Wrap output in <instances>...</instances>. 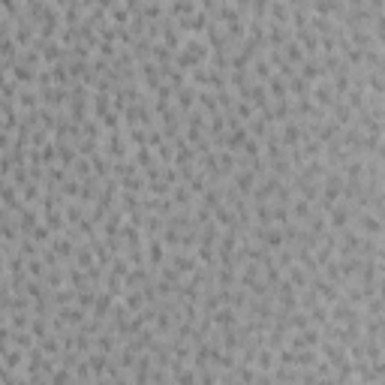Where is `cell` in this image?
I'll return each mask as SVG.
<instances>
[{
  "label": "cell",
  "instance_id": "obj_5",
  "mask_svg": "<svg viewBox=\"0 0 385 385\" xmlns=\"http://www.w3.org/2000/svg\"><path fill=\"white\" fill-rule=\"evenodd\" d=\"M91 370L94 373H102L105 370V355H91Z\"/></svg>",
  "mask_w": 385,
  "mask_h": 385
},
{
  "label": "cell",
  "instance_id": "obj_2",
  "mask_svg": "<svg viewBox=\"0 0 385 385\" xmlns=\"http://www.w3.org/2000/svg\"><path fill=\"white\" fill-rule=\"evenodd\" d=\"M214 319L220 322V325H226V328H229V325H235V310H232V307H223L220 313H214Z\"/></svg>",
  "mask_w": 385,
  "mask_h": 385
},
{
  "label": "cell",
  "instance_id": "obj_3",
  "mask_svg": "<svg viewBox=\"0 0 385 385\" xmlns=\"http://www.w3.org/2000/svg\"><path fill=\"white\" fill-rule=\"evenodd\" d=\"M256 367L259 370H271V367H274V355H271V349H262V352H259Z\"/></svg>",
  "mask_w": 385,
  "mask_h": 385
},
{
  "label": "cell",
  "instance_id": "obj_1",
  "mask_svg": "<svg viewBox=\"0 0 385 385\" xmlns=\"http://www.w3.org/2000/svg\"><path fill=\"white\" fill-rule=\"evenodd\" d=\"M358 223H361V229H364L367 235H382V232H385L382 220H379V217H373V214H361V220H358Z\"/></svg>",
  "mask_w": 385,
  "mask_h": 385
},
{
  "label": "cell",
  "instance_id": "obj_6",
  "mask_svg": "<svg viewBox=\"0 0 385 385\" xmlns=\"http://www.w3.org/2000/svg\"><path fill=\"white\" fill-rule=\"evenodd\" d=\"M96 385H112V382H105V379H99V382H96Z\"/></svg>",
  "mask_w": 385,
  "mask_h": 385
},
{
  "label": "cell",
  "instance_id": "obj_4",
  "mask_svg": "<svg viewBox=\"0 0 385 385\" xmlns=\"http://www.w3.org/2000/svg\"><path fill=\"white\" fill-rule=\"evenodd\" d=\"M151 262H154V265L162 262V244L160 241H151Z\"/></svg>",
  "mask_w": 385,
  "mask_h": 385
}]
</instances>
